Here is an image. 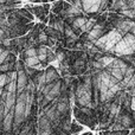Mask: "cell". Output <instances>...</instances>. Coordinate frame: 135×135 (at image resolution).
<instances>
[{"mask_svg": "<svg viewBox=\"0 0 135 135\" xmlns=\"http://www.w3.org/2000/svg\"><path fill=\"white\" fill-rule=\"evenodd\" d=\"M112 52L117 55H122V56H127V55H133L135 51V37L132 33H126L123 38L116 43L114 47L110 50Z\"/></svg>", "mask_w": 135, "mask_h": 135, "instance_id": "obj_1", "label": "cell"}, {"mask_svg": "<svg viewBox=\"0 0 135 135\" xmlns=\"http://www.w3.org/2000/svg\"><path fill=\"white\" fill-rule=\"evenodd\" d=\"M121 38H122V36L115 28V30L109 31L107 35L101 36L97 40H95L94 42V46L98 47V49H102L104 51H110Z\"/></svg>", "mask_w": 135, "mask_h": 135, "instance_id": "obj_2", "label": "cell"}, {"mask_svg": "<svg viewBox=\"0 0 135 135\" xmlns=\"http://www.w3.org/2000/svg\"><path fill=\"white\" fill-rule=\"evenodd\" d=\"M28 93L23 91L18 98L16 100V104L13 108V123L14 126H18L25 119V101Z\"/></svg>", "mask_w": 135, "mask_h": 135, "instance_id": "obj_3", "label": "cell"}, {"mask_svg": "<svg viewBox=\"0 0 135 135\" xmlns=\"http://www.w3.org/2000/svg\"><path fill=\"white\" fill-rule=\"evenodd\" d=\"M77 101L81 105L91 107V91L89 81H86L83 85L78 86V89H77Z\"/></svg>", "mask_w": 135, "mask_h": 135, "instance_id": "obj_4", "label": "cell"}, {"mask_svg": "<svg viewBox=\"0 0 135 135\" xmlns=\"http://www.w3.org/2000/svg\"><path fill=\"white\" fill-rule=\"evenodd\" d=\"M117 79H115L112 75H109L108 72H101L97 77V86L100 89V91H107L108 89H110L112 86H114L115 84H117Z\"/></svg>", "mask_w": 135, "mask_h": 135, "instance_id": "obj_5", "label": "cell"}, {"mask_svg": "<svg viewBox=\"0 0 135 135\" xmlns=\"http://www.w3.org/2000/svg\"><path fill=\"white\" fill-rule=\"evenodd\" d=\"M116 28L121 36H124L126 33H134V21L132 19L126 20H119L116 24Z\"/></svg>", "mask_w": 135, "mask_h": 135, "instance_id": "obj_6", "label": "cell"}, {"mask_svg": "<svg viewBox=\"0 0 135 135\" xmlns=\"http://www.w3.org/2000/svg\"><path fill=\"white\" fill-rule=\"evenodd\" d=\"M82 9L86 13H96L100 11L101 0H81Z\"/></svg>", "mask_w": 135, "mask_h": 135, "instance_id": "obj_7", "label": "cell"}, {"mask_svg": "<svg viewBox=\"0 0 135 135\" xmlns=\"http://www.w3.org/2000/svg\"><path fill=\"white\" fill-rule=\"evenodd\" d=\"M27 77L24 71H17V91L18 93H23L25 91V88L27 85Z\"/></svg>", "mask_w": 135, "mask_h": 135, "instance_id": "obj_8", "label": "cell"}, {"mask_svg": "<svg viewBox=\"0 0 135 135\" xmlns=\"http://www.w3.org/2000/svg\"><path fill=\"white\" fill-rule=\"evenodd\" d=\"M102 35H103V26L95 24V25H94V27L88 32V40L94 44V42H95V40H97Z\"/></svg>", "mask_w": 135, "mask_h": 135, "instance_id": "obj_9", "label": "cell"}, {"mask_svg": "<svg viewBox=\"0 0 135 135\" xmlns=\"http://www.w3.org/2000/svg\"><path fill=\"white\" fill-rule=\"evenodd\" d=\"M39 129L40 135H49L51 133V124H50V121L45 116H42L39 119Z\"/></svg>", "mask_w": 135, "mask_h": 135, "instance_id": "obj_10", "label": "cell"}, {"mask_svg": "<svg viewBox=\"0 0 135 135\" xmlns=\"http://www.w3.org/2000/svg\"><path fill=\"white\" fill-rule=\"evenodd\" d=\"M2 127H4L5 131H9L12 127V123H13V109L9 110L6 115H4V119H2Z\"/></svg>", "mask_w": 135, "mask_h": 135, "instance_id": "obj_11", "label": "cell"}, {"mask_svg": "<svg viewBox=\"0 0 135 135\" xmlns=\"http://www.w3.org/2000/svg\"><path fill=\"white\" fill-rule=\"evenodd\" d=\"M59 91H61V83H59V82H57V83L52 84V86H51V89H50L49 94H47V95H45V98H46L47 101L54 100V98L59 94Z\"/></svg>", "mask_w": 135, "mask_h": 135, "instance_id": "obj_12", "label": "cell"}, {"mask_svg": "<svg viewBox=\"0 0 135 135\" xmlns=\"http://www.w3.org/2000/svg\"><path fill=\"white\" fill-rule=\"evenodd\" d=\"M113 61H114V57L104 56V57H102V58L98 59L96 63H94V65H95V68H108Z\"/></svg>", "mask_w": 135, "mask_h": 135, "instance_id": "obj_13", "label": "cell"}, {"mask_svg": "<svg viewBox=\"0 0 135 135\" xmlns=\"http://www.w3.org/2000/svg\"><path fill=\"white\" fill-rule=\"evenodd\" d=\"M44 76H45V82H46V84H49L57 78V72H56V70H54V69H47L46 72H44Z\"/></svg>", "mask_w": 135, "mask_h": 135, "instance_id": "obj_14", "label": "cell"}, {"mask_svg": "<svg viewBox=\"0 0 135 135\" xmlns=\"http://www.w3.org/2000/svg\"><path fill=\"white\" fill-rule=\"evenodd\" d=\"M58 116H59V115L57 114V112H56V107L49 108V109L45 112V117H46L49 121H56Z\"/></svg>", "mask_w": 135, "mask_h": 135, "instance_id": "obj_15", "label": "cell"}, {"mask_svg": "<svg viewBox=\"0 0 135 135\" xmlns=\"http://www.w3.org/2000/svg\"><path fill=\"white\" fill-rule=\"evenodd\" d=\"M94 25H95V19H94V18L86 19L85 24H84V25L81 27V31H83V32H89V31L94 27Z\"/></svg>", "mask_w": 135, "mask_h": 135, "instance_id": "obj_16", "label": "cell"}, {"mask_svg": "<svg viewBox=\"0 0 135 135\" xmlns=\"http://www.w3.org/2000/svg\"><path fill=\"white\" fill-rule=\"evenodd\" d=\"M113 6H114V8L121 9V11H123V9H126V8H129L124 0H114V5H113Z\"/></svg>", "mask_w": 135, "mask_h": 135, "instance_id": "obj_17", "label": "cell"}, {"mask_svg": "<svg viewBox=\"0 0 135 135\" xmlns=\"http://www.w3.org/2000/svg\"><path fill=\"white\" fill-rule=\"evenodd\" d=\"M85 21H86V18H84V17H77L74 20L72 25H74L75 28H79V30H81V27L85 24Z\"/></svg>", "mask_w": 135, "mask_h": 135, "instance_id": "obj_18", "label": "cell"}, {"mask_svg": "<svg viewBox=\"0 0 135 135\" xmlns=\"http://www.w3.org/2000/svg\"><path fill=\"white\" fill-rule=\"evenodd\" d=\"M66 14L69 17L78 16V14H82V9H78L77 7H75L74 5H71V6H69V8L66 9Z\"/></svg>", "mask_w": 135, "mask_h": 135, "instance_id": "obj_19", "label": "cell"}, {"mask_svg": "<svg viewBox=\"0 0 135 135\" xmlns=\"http://www.w3.org/2000/svg\"><path fill=\"white\" fill-rule=\"evenodd\" d=\"M25 63H26V65H28V66H38V64H39L40 62H39V59H38V57L36 56V57H27Z\"/></svg>", "mask_w": 135, "mask_h": 135, "instance_id": "obj_20", "label": "cell"}, {"mask_svg": "<svg viewBox=\"0 0 135 135\" xmlns=\"http://www.w3.org/2000/svg\"><path fill=\"white\" fill-rule=\"evenodd\" d=\"M68 109V104H66V102H59L58 104H57V107H56V112H57V114H63L64 112Z\"/></svg>", "mask_w": 135, "mask_h": 135, "instance_id": "obj_21", "label": "cell"}, {"mask_svg": "<svg viewBox=\"0 0 135 135\" xmlns=\"http://www.w3.org/2000/svg\"><path fill=\"white\" fill-rule=\"evenodd\" d=\"M6 93H9V94H16L17 93V81L8 82V85H7V91H6Z\"/></svg>", "mask_w": 135, "mask_h": 135, "instance_id": "obj_22", "label": "cell"}, {"mask_svg": "<svg viewBox=\"0 0 135 135\" xmlns=\"http://www.w3.org/2000/svg\"><path fill=\"white\" fill-rule=\"evenodd\" d=\"M64 33H65V36L68 38H70V39H72V40H76L77 39V36L74 33V31L71 30V27H68V26H66V27L64 28Z\"/></svg>", "mask_w": 135, "mask_h": 135, "instance_id": "obj_23", "label": "cell"}, {"mask_svg": "<svg viewBox=\"0 0 135 135\" xmlns=\"http://www.w3.org/2000/svg\"><path fill=\"white\" fill-rule=\"evenodd\" d=\"M122 14H124V16L129 17L131 19H133L134 16H135V12H134L133 8H126V9H123V11H122Z\"/></svg>", "mask_w": 135, "mask_h": 135, "instance_id": "obj_24", "label": "cell"}, {"mask_svg": "<svg viewBox=\"0 0 135 135\" xmlns=\"http://www.w3.org/2000/svg\"><path fill=\"white\" fill-rule=\"evenodd\" d=\"M25 54H26V58H27V57H36L37 56V50L33 49V47H31V49L26 50Z\"/></svg>", "mask_w": 135, "mask_h": 135, "instance_id": "obj_25", "label": "cell"}, {"mask_svg": "<svg viewBox=\"0 0 135 135\" xmlns=\"http://www.w3.org/2000/svg\"><path fill=\"white\" fill-rule=\"evenodd\" d=\"M120 121H121V123H122V127H128L129 124H131V119H129L128 116H122Z\"/></svg>", "mask_w": 135, "mask_h": 135, "instance_id": "obj_26", "label": "cell"}, {"mask_svg": "<svg viewBox=\"0 0 135 135\" xmlns=\"http://www.w3.org/2000/svg\"><path fill=\"white\" fill-rule=\"evenodd\" d=\"M7 56H8V52L5 51V50H2V51L0 52V65L5 62V59L7 58Z\"/></svg>", "mask_w": 135, "mask_h": 135, "instance_id": "obj_27", "label": "cell"}, {"mask_svg": "<svg viewBox=\"0 0 135 135\" xmlns=\"http://www.w3.org/2000/svg\"><path fill=\"white\" fill-rule=\"evenodd\" d=\"M6 83H7V76L4 74H1L0 75V89H1Z\"/></svg>", "mask_w": 135, "mask_h": 135, "instance_id": "obj_28", "label": "cell"}, {"mask_svg": "<svg viewBox=\"0 0 135 135\" xmlns=\"http://www.w3.org/2000/svg\"><path fill=\"white\" fill-rule=\"evenodd\" d=\"M54 27L56 28V30H58V31H61V32H64V27H63V24L61 23V21H57V23H55L54 24Z\"/></svg>", "mask_w": 135, "mask_h": 135, "instance_id": "obj_29", "label": "cell"}, {"mask_svg": "<svg viewBox=\"0 0 135 135\" xmlns=\"http://www.w3.org/2000/svg\"><path fill=\"white\" fill-rule=\"evenodd\" d=\"M117 109H119V107L116 104H113L110 108V116H115L117 114Z\"/></svg>", "mask_w": 135, "mask_h": 135, "instance_id": "obj_30", "label": "cell"}, {"mask_svg": "<svg viewBox=\"0 0 135 135\" xmlns=\"http://www.w3.org/2000/svg\"><path fill=\"white\" fill-rule=\"evenodd\" d=\"M74 6H75V7H77L78 9H82L81 0H74Z\"/></svg>", "mask_w": 135, "mask_h": 135, "instance_id": "obj_31", "label": "cell"}, {"mask_svg": "<svg viewBox=\"0 0 135 135\" xmlns=\"http://www.w3.org/2000/svg\"><path fill=\"white\" fill-rule=\"evenodd\" d=\"M46 39H47L46 35H45V33H40L39 35V40L40 42H46Z\"/></svg>", "mask_w": 135, "mask_h": 135, "instance_id": "obj_32", "label": "cell"}, {"mask_svg": "<svg viewBox=\"0 0 135 135\" xmlns=\"http://www.w3.org/2000/svg\"><path fill=\"white\" fill-rule=\"evenodd\" d=\"M2 119H4V107H0V124H1L2 122Z\"/></svg>", "mask_w": 135, "mask_h": 135, "instance_id": "obj_33", "label": "cell"}, {"mask_svg": "<svg viewBox=\"0 0 135 135\" xmlns=\"http://www.w3.org/2000/svg\"><path fill=\"white\" fill-rule=\"evenodd\" d=\"M63 58H64V54H62V52H59L58 55H57V61L61 63L62 61H63Z\"/></svg>", "mask_w": 135, "mask_h": 135, "instance_id": "obj_34", "label": "cell"}, {"mask_svg": "<svg viewBox=\"0 0 135 135\" xmlns=\"http://www.w3.org/2000/svg\"><path fill=\"white\" fill-rule=\"evenodd\" d=\"M8 68H9L8 64H5V65H2V64H1V65H0V70L4 72V71H6V70H8Z\"/></svg>", "mask_w": 135, "mask_h": 135, "instance_id": "obj_35", "label": "cell"}, {"mask_svg": "<svg viewBox=\"0 0 135 135\" xmlns=\"http://www.w3.org/2000/svg\"><path fill=\"white\" fill-rule=\"evenodd\" d=\"M2 38H4V31L0 30V39H2Z\"/></svg>", "mask_w": 135, "mask_h": 135, "instance_id": "obj_36", "label": "cell"}, {"mask_svg": "<svg viewBox=\"0 0 135 135\" xmlns=\"http://www.w3.org/2000/svg\"><path fill=\"white\" fill-rule=\"evenodd\" d=\"M113 135H122V134H121V133H114Z\"/></svg>", "mask_w": 135, "mask_h": 135, "instance_id": "obj_37", "label": "cell"}, {"mask_svg": "<svg viewBox=\"0 0 135 135\" xmlns=\"http://www.w3.org/2000/svg\"><path fill=\"white\" fill-rule=\"evenodd\" d=\"M0 98H1V90H0Z\"/></svg>", "mask_w": 135, "mask_h": 135, "instance_id": "obj_38", "label": "cell"}]
</instances>
